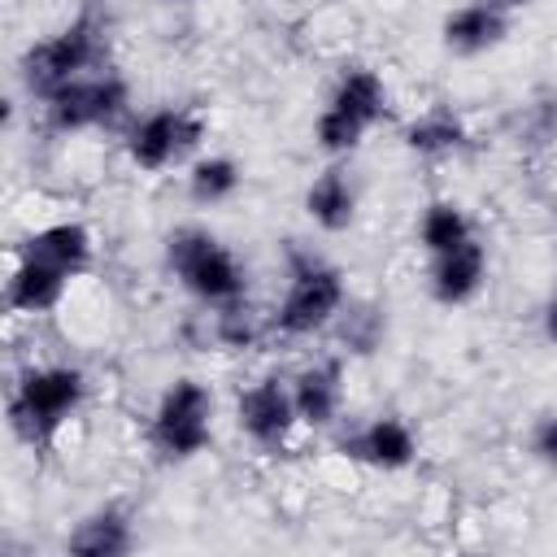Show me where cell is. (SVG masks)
I'll use <instances>...</instances> for the list:
<instances>
[{"mask_svg": "<svg viewBox=\"0 0 557 557\" xmlns=\"http://www.w3.org/2000/svg\"><path fill=\"white\" fill-rule=\"evenodd\" d=\"M126 104H131V87L122 74H113V70L83 74L44 100V122L57 135H78V131H96V126L117 122L126 113Z\"/></svg>", "mask_w": 557, "mask_h": 557, "instance_id": "obj_7", "label": "cell"}, {"mask_svg": "<svg viewBox=\"0 0 557 557\" xmlns=\"http://www.w3.org/2000/svg\"><path fill=\"white\" fill-rule=\"evenodd\" d=\"M100 52H104V30H100V22H96L91 13H78V17L65 22L57 35H48V39H39V44H30V48L22 52L17 78H22V87L30 91V100L44 104L57 87L83 78V74L100 61Z\"/></svg>", "mask_w": 557, "mask_h": 557, "instance_id": "obj_3", "label": "cell"}, {"mask_svg": "<svg viewBox=\"0 0 557 557\" xmlns=\"http://www.w3.org/2000/svg\"><path fill=\"white\" fill-rule=\"evenodd\" d=\"M305 213L322 226V231H348L357 218V191L348 183V174L339 165H326L309 187H305Z\"/></svg>", "mask_w": 557, "mask_h": 557, "instance_id": "obj_17", "label": "cell"}, {"mask_svg": "<svg viewBox=\"0 0 557 557\" xmlns=\"http://www.w3.org/2000/svg\"><path fill=\"white\" fill-rule=\"evenodd\" d=\"M235 422L239 431L265 448V453H278L292 431H296V400H292V379H278V374H265L257 383H248L235 400Z\"/></svg>", "mask_w": 557, "mask_h": 557, "instance_id": "obj_9", "label": "cell"}, {"mask_svg": "<svg viewBox=\"0 0 557 557\" xmlns=\"http://www.w3.org/2000/svg\"><path fill=\"white\" fill-rule=\"evenodd\" d=\"M553 231H557V200H553Z\"/></svg>", "mask_w": 557, "mask_h": 557, "instance_id": "obj_26", "label": "cell"}, {"mask_svg": "<svg viewBox=\"0 0 557 557\" xmlns=\"http://www.w3.org/2000/svg\"><path fill=\"white\" fill-rule=\"evenodd\" d=\"M213 440V396L200 379H174L152 418H148V444L165 457V461H187L196 453H205Z\"/></svg>", "mask_w": 557, "mask_h": 557, "instance_id": "obj_6", "label": "cell"}, {"mask_svg": "<svg viewBox=\"0 0 557 557\" xmlns=\"http://www.w3.org/2000/svg\"><path fill=\"white\" fill-rule=\"evenodd\" d=\"M492 4H496V9H505V13H509V9H522V4H527V0H492Z\"/></svg>", "mask_w": 557, "mask_h": 557, "instance_id": "obj_25", "label": "cell"}, {"mask_svg": "<svg viewBox=\"0 0 557 557\" xmlns=\"http://www.w3.org/2000/svg\"><path fill=\"white\" fill-rule=\"evenodd\" d=\"M483 278H487V248L474 235L466 244L431 257V296L440 305H448V309L474 300L479 287H483Z\"/></svg>", "mask_w": 557, "mask_h": 557, "instance_id": "obj_11", "label": "cell"}, {"mask_svg": "<svg viewBox=\"0 0 557 557\" xmlns=\"http://www.w3.org/2000/svg\"><path fill=\"white\" fill-rule=\"evenodd\" d=\"M17 252H30V257H39V261L65 270L70 278H78V274L91 270L96 239H91V231H87L83 222H70V218H65V222H48V226L30 231Z\"/></svg>", "mask_w": 557, "mask_h": 557, "instance_id": "obj_14", "label": "cell"}, {"mask_svg": "<svg viewBox=\"0 0 557 557\" xmlns=\"http://www.w3.org/2000/svg\"><path fill=\"white\" fill-rule=\"evenodd\" d=\"M344 453L366 461V466H374V470H405L418 457V440H413L405 418L383 413V418L366 422L352 440H344Z\"/></svg>", "mask_w": 557, "mask_h": 557, "instance_id": "obj_13", "label": "cell"}, {"mask_svg": "<svg viewBox=\"0 0 557 557\" xmlns=\"http://www.w3.org/2000/svg\"><path fill=\"white\" fill-rule=\"evenodd\" d=\"M135 548V527L122 505H100L74 522L65 535V553L74 557H122Z\"/></svg>", "mask_w": 557, "mask_h": 557, "instance_id": "obj_16", "label": "cell"}, {"mask_svg": "<svg viewBox=\"0 0 557 557\" xmlns=\"http://www.w3.org/2000/svg\"><path fill=\"white\" fill-rule=\"evenodd\" d=\"M505 30H509L505 9H496L492 0H470L444 17V48L457 57H479V52H492L505 39Z\"/></svg>", "mask_w": 557, "mask_h": 557, "instance_id": "obj_15", "label": "cell"}, {"mask_svg": "<svg viewBox=\"0 0 557 557\" xmlns=\"http://www.w3.org/2000/svg\"><path fill=\"white\" fill-rule=\"evenodd\" d=\"M65 287H70L65 270H57V265H48V261H39L30 252H17V261H13L9 278H4V305L13 313H22V318H39V313L61 305Z\"/></svg>", "mask_w": 557, "mask_h": 557, "instance_id": "obj_10", "label": "cell"}, {"mask_svg": "<svg viewBox=\"0 0 557 557\" xmlns=\"http://www.w3.org/2000/svg\"><path fill=\"white\" fill-rule=\"evenodd\" d=\"M339 339L348 344V352H374L383 339V313L379 305H348L339 309Z\"/></svg>", "mask_w": 557, "mask_h": 557, "instance_id": "obj_22", "label": "cell"}, {"mask_svg": "<svg viewBox=\"0 0 557 557\" xmlns=\"http://www.w3.org/2000/svg\"><path fill=\"white\" fill-rule=\"evenodd\" d=\"M383 113H387V83L370 65H348L335 78L331 100L313 122V144L326 157H348Z\"/></svg>", "mask_w": 557, "mask_h": 557, "instance_id": "obj_5", "label": "cell"}, {"mask_svg": "<svg viewBox=\"0 0 557 557\" xmlns=\"http://www.w3.org/2000/svg\"><path fill=\"white\" fill-rule=\"evenodd\" d=\"M239 178L244 174H239V165L231 157H200L187 170V196L196 205H222V200H231L239 191Z\"/></svg>", "mask_w": 557, "mask_h": 557, "instance_id": "obj_20", "label": "cell"}, {"mask_svg": "<svg viewBox=\"0 0 557 557\" xmlns=\"http://www.w3.org/2000/svg\"><path fill=\"white\" fill-rule=\"evenodd\" d=\"M466 139H470L466 122H461L453 109H444V104L422 109V113L405 126V148L418 152V157H448V152H461Z\"/></svg>", "mask_w": 557, "mask_h": 557, "instance_id": "obj_18", "label": "cell"}, {"mask_svg": "<svg viewBox=\"0 0 557 557\" xmlns=\"http://www.w3.org/2000/svg\"><path fill=\"white\" fill-rule=\"evenodd\" d=\"M165 265L183 283V292H191L200 305H213V309L244 300V292H248V274H244L239 257L205 226L170 231L165 235Z\"/></svg>", "mask_w": 557, "mask_h": 557, "instance_id": "obj_2", "label": "cell"}, {"mask_svg": "<svg viewBox=\"0 0 557 557\" xmlns=\"http://www.w3.org/2000/svg\"><path fill=\"white\" fill-rule=\"evenodd\" d=\"M531 453L557 470V413H544L535 426H531Z\"/></svg>", "mask_w": 557, "mask_h": 557, "instance_id": "obj_23", "label": "cell"}, {"mask_svg": "<svg viewBox=\"0 0 557 557\" xmlns=\"http://www.w3.org/2000/svg\"><path fill=\"white\" fill-rule=\"evenodd\" d=\"M344 300H348L344 274L331 261H318L313 252H292V278L270 313V326L283 339H309L339 318Z\"/></svg>", "mask_w": 557, "mask_h": 557, "instance_id": "obj_4", "label": "cell"}, {"mask_svg": "<svg viewBox=\"0 0 557 557\" xmlns=\"http://www.w3.org/2000/svg\"><path fill=\"white\" fill-rule=\"evenodd\" d=\"M292 400H296V418L305 426H331L339 418L344 405V366L335 357H322L305 370H296L292 379Z\"/></svg>", "mask_w": 557, "mask_h": 557, "instance_id": "obj_12", "label": "cell"}, {"mask_svg": "<svg viewBox=\"0 0 557 557\" xmlns=\"http://www.w3.org/2000/svg\"><path fill=\"white\" fill-rule=\"evenodd\" d=\"M213 339H218L222 348H231V352H244V348H252V344L261 339V322H257V313L248 309V300L218 305V313H213Z\"/></svg>", "mask_w": 557, "mask_h": 557, "instance_id": "obj_21", "label": "cell"}, {"mask_svg": "<svg viewBox=\"0 0 557 557\" xmlns=\"http://www.w3.org/2000/svg\"><path fill=\"white\" fill-rule=\"evenodd\" d=\"M544 335L557 344V287H553V296H548V305H544Z\"/></svg>", "mask_w": 557, "mask_h": 557, "instance_id": "obj_24", "label": "cell"}, {"mask_svg": "<svg viewBox=\"0 0 557 557\" xmlns=\"http://www.w3.org/2000/svg\"><path fill=\"white\" fill-rule=\"evenodd\" d=\"M474 235V226H470V218H466V209L457 205V200H431L426 209H422V222H418V239H422V248L435 257V252H448V248H457V244H466Z\"/></svg>", "mask_w": 557, "mask_h": 557, "instance_id": "obj_19", "label": "cell"}, {"mask_svg": "<svg viewBox=\"0 0 557 557\" xmlns=\"http://www.w3.org/2000/svg\"><path fill=\"white\" fill-rule=\"evenodd\" d=\"M87 400V374L78 366H26L9 392V426L22 444H48Z\"/></svg>", "mask_w": 557, "mask_h": 557, "instance_id": "obj_1", "label": "cell"}, {"mask_svg": "<svg viewBox=\"0 0 557 557\" xmlns=\"http://www.w3.org/2000/svg\"><path fill=\"white\" fill-rule=\"evenodd\" d=\"M200 135H205V122L191 113V109H152V113H144V117H135L131 126H126V157H131V165L135 170H144V174H161V170H170L183 152H191L196 144H200Z\"/></svg>", "mask_w": 557, "mask_h": 557, "instance_id": "obj_8", "label": "cell"}]
</instances>
